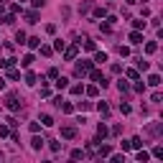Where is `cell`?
<instances>
[{"label":"cell","instance_id":"cell-13","mask_svg":"<svg viewBox=\"0 0 163 163\" xmlns=\"http://www.w3.org/2000/svg\"><path fill=\"white\" fill-rule=\"evenodd\" d=\"M26 18H28V23H38V13H36V10L26 13Z\"/></svg>","mask_w":163,"mask_h":163},{"label":"cell","instance_id":"cell-2","mask_svg":"<svg viewBox=\"0 0 163 163\" xmlns=\"http://www.w3.org/2000/svg\"><path fill=\"white\" fill-rule=\"evenodd\" d=\"M89 69H92V61H82V64H76L74 74L76 76H84V74H89Z\"/></svg>","mask_w":163,"mask_h":163},{"label":"cell","instance_id":"cell-33","mask_svg":"<svg viewBox=\"0 0 163 163\" xmlns=\"http://www.w3.org/2000/svg\"><path fill=\"white\" fill-rule=\"evenodd\" d=\"M148 66H151V64H148V61H143V59H138V69H143V72H145Z\"/></svg>","mask_w":163,"mask_h":163},{"label":"cell","instance_id":"cell-23","mask_svg":"<svg viewBox=\"0 0 163 163\" xmlns=\"http://www.w3.org/2000/svg\"><path fill=\"white\" fill-rule=\"evenodd\" d=\"M5 135H10V127L8 125H0V138H5Z\"/></svg>","mask_w":163,"mask_h":163},{"label":"cell","instance_id":"cell-6","mask_svg":"<svg viewBox=\"0 0 163 163\" xmlns=\"http://www.w3.org/2000/svg\"><path fill=\"white\" fill-rule=\"evenodd\" d=\"M97 138H107V125H105V122H100V125H97Z\"/></svg>","mask_w":163,"mask_h":163},{"label":"cell","instance_id":"cell-14","mask_svg":"<svg viewBox=\"0 0 163 163\" xmlns=\"http://www.w3.org/2000/svg\"><path fill=\"white\" fill-rule=\"evenodd\" d=\"M130 41H133V44H143V36H140L138 31H133L130 33Z\"/></svg>","mask_w":163,"mask_h":163},{"label":"cell","instance_id":"cell-34","mask_svg":"<svg viewBox=\"0 0 163 163\" xmlns=\"http://www.w3.org/2000/svg\"><path fill=\"white\" fill-rule=\"evenodd\" d=\"M82 89H84L82 84H74V87H72V94H82Z\"/></svg>","mask_w":163,"mask_h":163},{"label":"cell","instance_id":"cell-22","mask_svg":"<svg viewBox=\"0 0 163 163\" xmlns=\"http://www.w3.org/2000/svg\"><path fill=\"white\" fill-rule=\"evenodd\" d=\"M130 148H143V140H140V138H133V140H130Z\"/></svg>","mask_w":163,"mask_h":163},{"label":"cell","instance_id":"cell-20","mask_svg":"<svg viewBox=\"0 0 163 163\" xmlns=\"http://www.w3.org/2000/svg\"><path fill=\"white\" fill-rule=\"evenodd\" d=\"M59 107H61L64 112H74V105H69V102H61V105H59Z\"/></svg>","mask_w":163,"mask_h":163},{"label":"cell","instance_id":"cell-32","mask_svg":"<svg viewBox=\"0 0 163 163\" xmlns=\"http://www.w3.org/2000/svg\"><path fill=\"white\" fill-rule=\"evenodd\" d=\"M51 51H54L51 46H41V54H44V56H51Z\"/></svg>","mask_w":163,"mask_h":163},{"label":"cell","instance_id":"cell-4","mask_svg":"<svg viewBox=\"0 0 163 163\" xmlns=\"http://www.w3.org/2000/svg\"><path fill=\"white\" fill-rule=\"evenodd\" d=\"M89 74H92V79H94L97 84H102V87H107V79H105V74H102V72H97V69H89Z\"/></svg>","mask_w":163,"mask_h":163},{"label":"cell","instance_id":"cell-35","mask_svg":"<svg viewBox=\"0 0 163 163\" xmlns=\"http://www.w3.org/2000/svg\"><path fill=\"white\" fill-rule=\"evenodd\" d=\"M72 158L79 161V158H84V153H82V151H72Z\"/></svg>","mask_w":163,"mask_h":163},{"label":"cell","instance_id":"cell-30","mask_svg":"<svg viewBox=\"0 0 163 163\" xmlns=\"http://www.w3.org/2000/svg\"><path fill=\"white\" fill-rule=\"evenodd\" d=\"M3 23H8V26H10V23H16V16H13V13H10V16H5V18H3Z\"/></svg>","mask_w":163,"mask_h":163},{"label":"cell","instance_id":"cell-26","mask_svg":"<svg viewBox=\"0 0 163 163\" xmlns=\"http://www.w3.org/2000/svg\"><path fill=\"white\" fill-rule=\"evenodd\" d=\"M120 112H122V115H130V105H125V102H120Z\"/></svg>","mask_w":163,"mask_h":163},{"label":"cell","instance_id":"cell-24","mask_svg":"<svg viewBox=\"0 0 163 163\" xmlns=\"http://www.w3.org/2000/svg\"><path fill=\"white\" fill-rule=\"evenodd\" d=\"M100 31L102 33H110L112 31V23H100Z\"/></svg>","mask_w":163,"mask_h":163},{"label":"cell","instance_id":"cell-10","mask_svg":"<svg viewBox=\"0 0 163 163\" xmlns=\"http://www.w3.org/2000/svg\"><path fill=\"white\" fill-rule=\"evenodd\" d=\"M56 87H59V89H66V87H69V79H64V76H56Z\"/></svg>","mask_w":163,"mask_h":163},{"label":"cell","instance_id":"cell-12","mask_svg":"<svg viewBox=\"0 0 163 163\" xmlns=\"http://www.w3.org/2000/svg\"><path fill=\"white\" fill-rule=\"evenodd\" d=\"M97 153H100L102 158H107V155L112 153V148H110V145H100V151H97Z\"/></svg>","mask_w":163,"mask_h":163},{"label":"cell","instance_id":"cell-37","mask_svg":"<svg viewBox=\"0 0 163 163\" xmlns=\"http://www.w3.org/2000/svg\"><path fill=\"white\" fill-rule=\"evenodd\" d=\"M87 94L89 97H97V87H87Z\"/></svg>","mask_w":163,"mask_h":163},{"label":"cell","instance_id":"cell-9","mask_svg":"<svg viewBox=\"0 0 163 163\" xmlns=\"http://www.w3.org/2000/svg\"><path fill=\"white\" fill-rule=\"evenodd\" d=\"M148 84H151V87H158V84H161V76H158V74H151V76H148Z\"/></svg>","mask_w":163,"mask_h":163},{"label":"cell","instance_id":"cell-11","mask_svg":"<svg viewBox=\"0 0 163 163\" xmlns=\"http://www.w3.org/2000/svg\"><path fill=\"white\" fill-rule=\"evenodd\" d=\"M155 51H158V44H155V41L145 44V54H155Z\"/></svg>","mask_w":163,"mask_h":163},{"label":"cell","instance_id":"cell-29","mask_svg":"<svg viewBox=\"0 0 163 163\" xmlns=\"http://www.w3.org/2000/svg\"><path fill=\"white\" fill-rule=\"evenodd\" d=\"M148 158H151V155H148V153H145V151H140V153H138V161H140V163H145V161H148Z\"/></svg>","mask_w":163,"mask_h":163},{"label":"cell","instance_id":"cell-16","mask_svg":"<svg viewBox=\"0 0 163 163\" xmlns=\"http://www.w3.org/2000/svg\"><path fill=\"white\" fill-rule=\"evenodd\" d=\"M97 110H100V115H110V107H107L105 102H100V105H97Z\"/></svg>","mask_w":163,"mask_h":163},{"label":"cell","instance_id":"cell-18","mask_svg":"<svg viewBox=\"0 0 163 163\" xmlns=\"http://www.w3.org/2000/svg\"><path fill=\"white\" fill-rule=\"evenodd\" d=\"M117 89H120V92H127V89H130V84H127L125 79H120V82H117Z\"/></svg>","mask_w":163,"mask_h":163},{"label":"cell","instance_id":"cell-21","mask_svg":"<svg viewBox=\"0 0 163 163\" xmlns=\"http://www.w3.org/2000/svg\"><path fill=\"white\" fill-rule=\"evenodd\" d=\"M94 61H97V64H102V61H107V54H105V51H100V54H97V56H94Z\"/></svg>","mask_w":163,"mask_h":163},{"label":"cell","instance_id":"cell-3","mask_svg":"<svg viewBox=\"0 0 163 163\" xmlns=\"http://www.w3.org/2000/svg\"><path fill=\"white\" fill-rule=\"evenodd\" d=\"M74 135H76V127H74V125H64V127H61V138L72 140Z\"/></svg>","mask_w":163,"mask_h":163},{"label":"cell","instance_id":"cell-25","mask_svg":"<svg viewBox=\"0 0 163 163\" xmlns=\"http://www.w3.org/2000/svg\"><path fill=\"white\" fill-rule=\"evenodd\" d=\"M84 48H87V51H94V41H89V38H84Z\"/></svg>","mask_w":163,"mask_h":163},{"label":"cell","instance_id":"cell-7","mask_svg":"<svg viewBox=\"0 0 163 163\" xmlns=\"http://www.w3.org/2000/svg\"><path fill=\"white\" fill-rule=\"evenodd\" d=\"M26 44L31 46V48H38V46H41V38H38V36H31V38H26Z\"/></svg>","mask_w":163,"mask_h":163},{"label":"cell","instance_id":"cell-36","mask_svg":"<svg viewBox=\"0 0 163 163\" xmlns=\"http://www.w3.org/2000/svg\"><path fill=\"white\" fill-rule=\"evenodd\" d=\"M28 127H31V133H38V130H41V125H38V122H31Z\"/></svg>","mask_w":163,"mask_h":163},{"label":"cell","instance_id":"cell-28","mask_svg":"<svg viewBox=\"0 0 163 163\" xmlns=\"http://www.w3.org/2000/svg\"><path fill=\"white\" fill-rule=\"evenodd\" d=\"M153 155H155V158H163V148L155 145V148H153Z\"/></svg>","mask_w":163,"mask_h":163},{"label":"cell","instance_id":"cell-15","mask_svg":"<svg viewBox=\"0 0 163 163\" xmlns=\"http://www.w3.org/2000/svg\"><path fill=\"white\" fill-rule=\"evenodd\" d=\"M26 84H28V87H33V84H36V74H33V72L26 74Z\"/></svg>","mask_w":163,"mask_h":163},{"label":"cell","instance_id":"cell-19","mask_svg":"<svg viewBox=\"0 0 163 163\" xmlns=\"http://www.w3.org/2000/svg\"><path fill=\"white\" fill-rule=\"evenodd\" d=\"M41 122H44L46 127H51V125H54V117H51V115H44V117H41Z\"/></svg>","mask_w":163,"mask_h":163},{"label":"cell","instance_id":"cell-31","mask_svg":"<svg viewBox=\"0 0 163 163\" xmlns=\"http://www.w3.org/2000/svg\"><path fill=\"white\" fill-rule=\"evenodd\" d=\"M133 26H135V31H140V28H145V20H133Z\"/></svg>","mask_w":163,"mask_h":163},{"label":"cell","instance_id":"cell-38","mask_svg":"<svg viewBox=\"0 0 163 163\" xmlns=\"http://www.w3.org/2000/svg\"><path fill=\"white\" fill-rule=\"evenodd\" d=\"M44 3H46V0H33V8H41Z\"/></svg>","mask_w":163,"mask_h":163},{"label":"cell","instance_id":"cell-8","mask_svg":"<svg viewBox=\"0 0 163 163\" xmlns=\"http://www.w3.org/2000/svg\"><path fill=\"white\" fill-rule=\"evenodd\" d=\"M33 61H36V59H33V54H28V56H23V61H20V66H26V69H28V66H31Z\"/></svg>","mask_w":163,"mask_h":163},{"label":"cell","instance_id":"cell-39","mask_svg":"<svg viewBox=\"0 0 163 163\" xmlns=\"http://www.w3.org/2000/svg\"><path fill=\"white\" fill-rule=\"evenodd\" d=\"M0 89H5V79H3V76H0Z\"/></svg>","mask_w":163,"mask_h":163},{"label":"cell","instance_id":"cell-27","mask_svg":"<svg viewBox=\"0 0 163 163\" xmlns=\"http://www.w3.org/2000/svg\"><path fill=\"white\" fill-rule=\"evenodd\" d=\"M16 41H18V44H26V33L18 31V33H16Z\"/></svg>","mask_w":163,"mask_h":163},{"label":"cell","instance_id":"cell-40","mask_svg":"<svg viewBox=\"0 0 163 163\" xmlns=\"http://www.w3.org/2000/svg\"><path fill=\"white\" fill-rule=\"evenodd\" d=\"M127 3H130V5H133V3H138V0H127Z\"/></svg>","mask_w":163,"mask_h":163},{"label":"cell","instance_id":"cell-1","mask_svg":"<svg viewBox=\"0 0 163 163\" xmlns=\"http://www.w3.org/2000/svg\"><path fill=\"white\" fill-rule=\"evenodd\" d=\"M5 107H8L10 112H18V110H20V102H18V97H16V94H8V100H5Z\"/></svg>","mask_w":163,"mask_h":163},{"label":"cell","instance_id":"cell-17","mask_svg":"<svg viewBox=\"0 0 163 163\" xmlns=\"http://www.w3.org/2000/svg\"><path fill=\"white\" fill-rule=\"evenodd\" d=\"M31 145H33V148H36V151H38V148H41V145H44V138H38V135H36V138H33V140H31Z\"/></svg>","mask_w":163,"mask_h":163},{"label":"cell","instance_id":"cell-5","mask_svg":"<svg viewBox=\"0 0 163 163\" xmlns=\"http://www.w3.org/2000/svg\"><path fill=\"white\" fill-rule=\"evenodd\" d=\"M76 51H79V41H76L74 46H69V48H66V54H64V59H66V61H72L74 56H76Z\"/></svg>","mask_w":163,"mask_h":163}]
</instances>
